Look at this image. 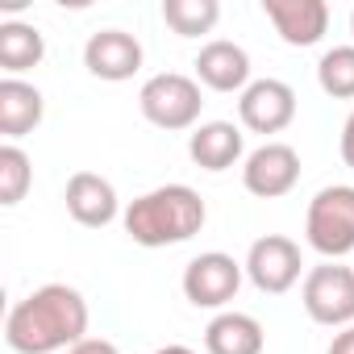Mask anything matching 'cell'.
Masks as SVG:
<instances>
[{"mask_svg": "<svg viewBox=\"0 0 354 354\" xmlns=\"http://www.w3.org/2000/svg\"><path fill=\"white\" fill-rule=\"evenodd\" d=\"M88 333V300L67 283H46L17 300L5 321V342L17 354H55L80 346Z\"/></svg>", "mask_w": 354, "mask_h": 354, "instance_id": "cell-1", "label": "cell"}, {"mask_svg": "<svg viewBox=\"0 0 354 354\" xmlns=\"http://www.w3.org/2000/svg\"><path fill=\"white\" fill-rule=\"evenodd\" d=\"M205 217H209V209H205L201 192H192L188 184H162L125 209V234L146 250L180 246L205 230Z\"/></svg>", "mask_w": 354, "mask_h": 354, "instance_id": "cell-2", "label": "cell"}, {"mask_svg": "<svg viewBox=\"0 0 354 354\" xmlns=\"http://www.w3.org/2000/svg\"><path fill=\"white\" fill-rule=\"evenodd\" d=\"M304 238L317 254L346 259L354 250V188L350 184H333L321 188L308 201V217H304Z\"/></svg>", "mask_w": 354, "mask_h": 354, "instance_id": "cell-3", "label": "cell"}, {"mask_svg": "<svg viewBox=\"0 0 354 354\" xmlns=\"http://www.w3.org/2000/svg\"><path fill=\"white\" fill-rule=\"evenodd\" d=\"M138 109L150 125L158 129H192L201 121V109H205V96H201V84L192 75H180V71H162V75H150L138 92Z\"/></svg>", "mask_w": 354, "mask_h": 354, "instance_id": "cell-4", "label": "cell"}, {"mask_svg": "<svg viewBox=\"0 0 354 354\" xmlns=\"http://www.w3.org/2000/svg\"><path fill=\"white\" fill-rule=\"evenodd\" d=\"M304 313L317 325H354V267L321 263L304 275Z\"/></svg>", "mask_w": 354, "mask_h": 354, "instance_id": "cell-5", "label": "cell"}, {"mask_svg": "<svg viewBox=\"0 0 354 354\" xmlns=\"http://www.w3.org/2000/svg\"><path fill=\"white\" fill-rule=\"evenodd\" d=\"M242 263L225 250H209V254H196L188 267H184V296L196 304V308H225L238 288H242Z\"/></svg>", "mask_w": 354, "mask_h": 354, "instance_id": "cell-6", "label": "cell"}, {"mask_svg": "<svg viewBox=\"0 0 354 354\" xmlns=\"http://www.w3.org/2000/svg\"><path fill=\"white\" fill-rule=\"evenodd\" d=\"M242 184L259 201L288 196L300 184V154L288 142H267V146L250 150L246 154V167H242Z\"/></svg>", "mask_w": 354, "mask_h": 354, "instance_id": "cell-7", "label": "cell"}, {"mask_svg": "<svg viewBox=\"0 0 354 354\" xmlns=\"http://www.w3.org/2000/svg\"><path fill=\"white\" fill-rule=\"evenodd\" d=\"M300 267H304L300 246H296L292 238H283V234L259 238V242L250 246V254H246V275H250V283H254L259 292H267V296H283L288 288H296Z\"/></svg>", "mask_w": 354, "mask_h": 354, "instance_id": "cell-8", "label": "cell"}, {"mask_svg": "<svg viewBox=\"0 0 354 354\" xmlns=\"http://www.w3.org/2000/svg\"><path fill=\"white\" fill-rule=\"evenodd\" d=\"M238 117L254 133H279L296 117V92L283 80H254L238 96Z\"/></svg>", "mask_w": 354, "mask_h": 354, "instance_id": "cell-9", "label": "cell"}, {"mask_svg": "<svg viewBox=\"0 0 354 354\" xmlns=\"http://www.w3.org/2000/svg\"><path fill=\"white\" fill-rule=\"evenodd\" d=\"M84 67L109 84L133 80L142 71V42L125 30H96L84 46Z\"/></svg>", "mask_w": 354, "mask_h": 354, "instance_id": "cell-10", "label": "cell"}, {"mask_svg": "<svg viewBox=\"0 0 354 354\" xmlns=\"http://www.w3.org/2000/svg\"><path fill=\"white\" fill-rule=\"evenodd\" d=\"M263 13L288 46H317L329 30L325 0H263Z\"/></svg>", "mask_w": 354, "mask_h": 354, "instance_id": "cell-11", "label": "cell"}, {"mask_svg": "<svg viewBox=\"0 0 354 354\" xmlns=\"http://www.w3.org/2000/svg\"><path fill=\"white\" fill-rule=\"evenodd\" d=\"M192 67H196V84L213 88V92H246L254 84L250 80V55L238 42H225V38L201 46Z\"/></svg>", "mask_w": 354, "mask_h": 354, "instance_id": "cell-12", "label": "cell"}, {"mask_svg": "<svg viewBox=\"0 0 354 354\" xmlns=\"http://www.w3.org/2000/svg\"><path fill=\"white\" fill-rule=\"evenodd\" d=\"M63 201H67V213L88 230H104L117 217V188L96 171H75L67 180Z\"/></svg>", "mask_w": 354, "mask_h": 354, "instance_id": "cell-13", "label": "cell"}, {"mask_svg": "<svg viewBox=\"0 0 354 354\" xmlns=\"http://www.w3.org/2000/svg\"><path fill=\"white\" fill-rule=\"evenodd\" d=\"M188 154L196 167L205 171H230L242 154H246V138L234 121H205L192 129L188 138Z\"/></svg>", "mask_w": 354, "mask_h": 354, "instance_id": "cell-14", "label": "cell"}, {"mask_svg": "<svg viewBox=\"0 0 354 354\" xmlns=\"http://www.w3.org/2000/svg\"><path fill=\"white\" fill-rule=\"evenodd\" d=\"M42 113H46V100L34 84L9 75V80H0V133H5L9 142L34 133L42 125Z\"/></svg>", "mask_w": 354, "mask_h": 354, "instance_id": "cell-15", "label": "cell"}, {"mask_svg": "<svg viewBox=\"0 0 354 354\" xmlns=\"http://www.w3.org/2000/svg\"><path fill=\"white\" fill-rule=\"evenodd\" d=\"M267 333L250 313H217L205 329L209 354H263Z\"/></svg>", "mask_w": 354, "mask_h": 354, "instance_id": "cell-16", "label": "cell"}, {"mask_svg": "<svg viewBox=\"0 0 354 354\" xmlns=\"http://www.w3.org/2000/svg\"><path fill=\"white\" fill-rule=\"evenodd\" d=\"M42 55H46V38L38 34V26H26V21L0 26V67L9 75H21V71L38 67Z\"/></svg>", "mask_w": 354, "mask_h": 354, "instance_id": "cell-17", "label": "cell"}, {"mask_svg": "<svg viewBox=\"0 0 354 354\" xmlns=\"http://www.w3.org/2000/svg\"><path fill=\"white\" fill-rule=\"evenodd\" d=\"M221 5L217 0H162V21L180 38H201L217 26Z\"/></svg>", "mask_w": 354, "mask_h": 354, "instance_id": "cell-18", "label": "cell"}, {"mask_svg": "<svg viewBox=\"0 0 354 354\" xmlns=\"http://www.w3.org/2000/svg\"><path fill=\"white\" fill-rule=\"evenodd\" d=\"M30 184H34L30 154L17 142H5V146H0V205H5V209L21 205L26 192H30Z\"/></svg>", "mask_w": 354, "mask_h": 354, "instance_id": "cell-19", "label": "cell"}, {"mask_svg": "<svg viewBox=\"0 0 354 354\" xmlns=\"http://www.w3.org/2000/svg\"><path fill=\"white\" fill-rule=\"evenodd\" d=\"M317 84L333 100H354V46H333L317 63Z\"/></svg>", "mask_w": 354, "mask_h": 354, "instance_id": "cell-20", "label": "cell"}, {"mask_svg": "<svg viewBox=\"0 0 354 354\" xmlns=\"http://www.w3.org/2000/svg\"><path fill=\"white\" fill-rule=\"evenodd\" d=\"M67 354H121L113 342H104V337H84L80 346H71Z\"/></svg>", "mask_w": 354, "mask_h": 354, "instance_id": "cell-21", "label": "cell"}, {"mask_svg": "<svg viewBox=\"0 0 354 354\" xmlns=\"http://www.w3.org/2000/svg\"><path fill=\"white\" fill-rule=\"evenodd\" d=\"M342 162L354 171V113H350L346 125H342Z\"/></svg>", "mask_w": 354, "mask_h": 354, "instance_id": "cell-22", "label": "cell"}, {"mask_svg": "<svg viewBox=\"0 0 354 354\" xmlns=\"http://www.w3.org/2000/svg\"><path fill=\"white\" fill-rule=\"evenodd\" d=\"M325 354H354V325H346L342 333H333V342H329Z\"/></svg>", "mask_w": 354, "mask_h": 354, "instance_id": "cell-23", "label": "cell"}, {"mask_svg": "<svg viewBox=\"0 0 354 354\" xmlns=\"http://www.w3.org/2000/svg\"><path fill=\"white\" fill-rule=\"evenodd\" d=\"M154 354H196V350H188V346H162V350H154Z\"/></svg>", "mask_w": 354, "mask_h": 354, "instance_id": "cell-24", "label": "cell"}, {"mask_svg": "<svg viewBox=\"0 0 354 354\" xmlns=\"http://www.w3.org/2000/svg\"><path fill=\"white\" fill-rule=\"evenodd\" d=\"M350 34H354V13H350Z\"/></svg>", "mask_w": 354, "mask_h": 354, "instance_id": "cell-25", "label": "cell"}]
</instances>
